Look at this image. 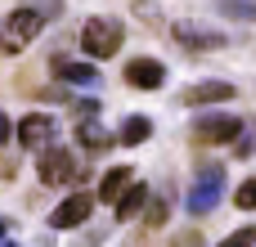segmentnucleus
Wrapping results in <instances>:
<instances>
[{
	"mask_svg": "<svg viewBox=\"0 0 256 247\" xmlns=\"http://www.w3.org/2000/svg\"><path fill=\"white\" fill-rule=\"evenodd\" d=\"M86 176H90V162H86L81 153L63 148V144L36 153V180H40L45 189H81Z\"/></svg>",
	"mask_w": 256,
	"mask_h": 247,
	"instance_id": "1",
	"label": "nucleus"
},
{
	"mask_svg": "<svg viewBox=\"0 0 256 247\" xmlns=\"http://www.w3.org/2000/svg\"><path fill=\"white\" fill-rule=\"evenodd\" d=\"M122 45H126V27H122V18H112V14H94V18L81 22V54H86L90 63H104V58L122 54Z\"/></svg>",
	"mask_w": 256,
	"mask_h": 247,
	"instance_id": "2",
	"label": "nucleus"
},
{
	"mask_svg": "<svg viewBox=\"0 0 256 247\" xmlns=\"http://www.w3.org/2000/svg\"><path fill=\"white\" fill-rule=\"evenodd\" d=\"M220 198H225V166L220 162H198L189 198H184V212L189 216H212L220 207Z\"/></svg>",
	"mask_w": 256,
	"mask_h": 247,
	"instance_id": "3",
	"label": "nucleus"
},
{
	"mask_svg": "<svg viewBox=\"0 0 256 247\" xmlns=\"http://www.w3.org/2000/svg\"><path fill=\"white\" fill-rule=\"evenodd\" d=\"M45 14H36L32 4H18V9H9V18L0 22V45H4V54H22L32 40H40V32H45Z\"/></svg>",
	"mask_w": 256,
	"mask_h": 247,
	"instance_id": "4",
	"label": "nucleus"
},
{
	"mask_svg": "<svg viewBox=\"0 0 256 247\" xmlns=\"http://www.w3.org/2000/svg\"><path fill=\"white\" fill-rule=\"evenodd\" d=\"M14 144H18L22 153H45V148H54V144H58V117H54V112H40V108L22 112V117L14 122Z\"/></svg>",
	"mask_w": 256,
	"mask_h": 247,
	"instance_id": "5",
	"label": "nucleus"
},
{
	"mask_svg": "<svg viewBox=\"0 0 256 247\" xmlns=\"http://www.w3.org/2000/svg\"><path fill=\"white\" fill-rule=\"evenodd\" d=\"M94 207H99L94 189H72V194H68V198L50 212V216H45V230H50V234H72V230L90 225Z\"/></svg>",
	"mask_w": 256,
	"mask_h": 247,
	"instance_id": "6",
	"label": "nucleus"
},
{
	"mask_svg": "<svg viewBox=\"0 0 256 247\" xmlns=\"http://www.w3.org/2000/svg\"><path fill=\"white\" fill-rule=\"evenodd\" d=\"M243 126H248L243 117L212 108V112H198V117H194V130H189V135H194L198 148H220V144H234V140L243 135Z\"/></svg>",
	"mask_w": 256,
	"mask_h": 247,
	"instance_id": "7",
	"label": "nucleus"
},
{
	"mask_svg": "<svg viewBox=\"0 0 256 247\" xmlns=\"http://www.w3.org/2000/svg\"><path fill=\"white\" fill-rule=\"evenodd\" d=\"M50 72H54V81H58V86H68V90H86V94H94V90L104 86V72H99V63H90V58L54 54Z\"/></svg>",
	"mask_w": 256,
	"mask_h": 247,
	"instance_id": "8",
	"label": "nucleus"
},
{
	"mask_svg": "<svg viewBox=\"0 0 256 247\" xmlns=\"http://www.w3.org/2000/svg\"><path fill=\"white\" fill-rule=\"evenodd\" d=\"M171 36H176V45H184L189 54H212V50H225V32H216V27H207V22H194V18L171 22Z\"/></svg>",
	"mask_w": 256,
	"mask_h": 247,
	"instance_id": "9",
	"label": "nucleus"
},
{
	"mask_svg": "<svg viewBox=\"0 0 256 247\" xmlns=\"http://www.w3.org/2000/svg\"><path fill=\"white\" fill-rule=\"evenodd\" d=\"M72 144H76V153H86V158H104V153L117 148V130H108L99 117H86V122L72 126Z\"/></svg>",
	"mask_w": 256,
	"mask_h": 247,
	"instance_id": "10",
	"label": "nucleus"
},
{
	"mask_svg": "<svg viewBox=\"0 0 256 247\" xmlns=\"http://www.w3.org/2000/svg\"><path fill=\"white\" fill-rule=\"evenodd\" d=\"M122 76H126V86H130V90H148V94H153V90H162V86H166V63H158V58L140 54V58H130V63H126V72H122Z\"/></svg>",
	"mask_w": 256,
	"mask_h": 247,
	"instance_id": "11",
	"label": "nucleus"
},
{
	"mask_svg": "<svg viewBox=\"0 0 256 247\" xmlns=\"http://www.w3.org/2000/svg\"><path fill=\"white\" fill-rule=\"evenodd\" d=\"M130 184H135V166H126V162H122V166H108V171L99 176V184H94V198H99L104 207H112Z\"/></svg>",
	"mask_w": 256,
	"mask_h": 247,
	"instance_id": "12",
	"label": "nucleus"
},
{
	"mask_svg": "<svg viewBox=\"0 0 256 247\" xmlns=\"http://www.w3.org/2000/svg\"><path fill=\"white\" fill-rule=\"evenodd\" d=\"M148 194H153V189H148L144 180H135V184H130V189H126V194L112 202V220H117V225L140 220V216H144V207H148Z\"/></svg>",
	"mask_w": 256,
	"mask_h": 247,
	"instance_id": "13",
	"label": "nucleus"
},
{
	"mask_svg": "<svg viewBox=\"0 0 256 247\" xmlns=\"http://www.w3.org/2000/svg\"><path fill=\"white\" fill-rule=\"evenodd\" d=\"M234 99V86L230 81H198L184 90V104L189 108H212V104H230Z\"/></svg>",
	"mask_w": 256,
	"mask_h": 247,
	"instance_id": "14",
	"label": "nucleus"
},
{
	"mask_svg": "<svg viewBox=\"0 0 256 247\" xmlns=\"http://www.w3.org/2000/svg\"><path fill=\"white\" fill-rule=\"evenodd\" d=\"M153 140V117H144V112H130L122 126H117V144L122 148H140V144H148Z\"/></svg>",
	"mask_w": 256,
	"mask_h": 247,
	"instance_id": "15",
	"label": "nucleus"
},
{
	"mask_svg": "<svg viewBox=\"0 0 256 247\" xmlns=\"http://www.w3.org/2000/svg\"><path fill=\"white\" fill-rule=\"evenodd\" d=\"M166 220H171V194H148V207H144V216H140V225H144V234H158V230H166Z\"/></svg>",
	"mask_w": 256,
	"mask_h": 247,
	"instance_id": "16",
	"label": "nucleus"
},
{
	"mask_svg": "<svg viewBox=\"0 0 256 247\" xmlns=\"http://www.w3.org/2000/svg\"><path fill=\"white\" fill-rule=\"evenodd\" d=\"M216 14L234 22H256V0H216Z\"/></svg>",
	"mask_w": 256,
	"mask_h": 247,
	"instance_id": "17",
	"label": "nucleus"
},
{
	"mask_svg": "<svg viewBox=\"0 0 256 247\" xmlns=\"http://www.w3.org/2000/svg\"><path fill=\"white\" fill-rule=\"evenodd\" d=\"M68 108H72V117H76V122H86V117H99V112H104L99 94H72V99H68Z\"/></svg>",
	"mask_w": 256,
	"mask_h": 247,
	"instance_id": "18",
	"label": "nucleus"
},
{
	"mask_svg": "<svg viewBox=\"0 0 256 247\" xmlns=\"http://www.w3.org/2000/svg\"><path fill=\"white\" fill-rule=\"evenodd\" d=\"M234 207H238V212H256V176H248V180L234 189Z\"/></svg>",
	"mask_w": 256,
	"mask_h": 247,
	"instance_id": "19",
	"label": "nucleus"
},
{
	"mask_svg": "<svg viewBox=\"0 0 256 247\" xmlns=\"http://www.w3.org/2000/svg\"><path fill=\"white\" fill-rule=\"evenodd\" d=\"M216 247H256V225H238L234 234H225Z\"/></svg>",
	"mask_w": 256,
	"mask_h": 247,
	"instance_id": "20",
	"label": "nucleus"
},
{
	"mask_svg": "<svg viewBox=\"0 0 256 247\" xmlns=\"http://www.w3.org/2000/svg\"><path fill=\"white\" fill-rule=\"evenodd\" d=\"M234 144H238V148H234L238 158H248V153H252V148H256V122H248V126H243V135H238Z\"/></svg>",
	"mask_w": 256,
	"mask_h": 247,
	"instance_id": "21",
	"label": "nucleus"
},
{
	"mask_svg": "<svg viewBox=\"0 0 256 247\" xmlns=\"http://www.w3.org/2000/svg\"><path fill=\"white\" fill-rule=\"evenodd\" d=\"M171 247H202V234H198V230H180V234L171 238Z\"/></svg>",
	"mask_w": 256,
	"mask_h": 247,
	"instance_id": "22",
	"label": "nucleus"
},
{
	"mask_svg": "<svg viewBox=\"0 0 256 247\" xmlns=\"http://www.w3.org/2000/svg\"><path fill=\"white\" fill-rule=\"evenodd\" d=\"M4 144H14V117L0 108V148H4Z\"/></svg>",
	"mask_w": 256,
	"mask_h": 247,
	"instance_id": "23",
	"label": "nucleus"
},
{
	"mask_svg": "<svg viewBox=\"0 0 256 247\" xmlns=\"http://www.w3.org/2000/svg\"><path fill=\"white\" fill-rule=\"evenodd\" d=\"M14 230H18V225H14V216H0V243H4V238H9Z\"/></svg>",
	"mask_w": 256,
	"mask_h": 247,
	"instance_id": "24",
	"label": "nucleus"
},
{
	"mask_svg": "<svg viewBox=\"0 0 256 247\" xmlns=\"http://www.w3.org/2000/svg\"><path fill=\"white\" fill-rule=\"evenodd\" d=\"M0 247H22V243H18V238H4V243H0Z\"/></svg>",
	"mask_w": 256,
	"mask_h": 247,
	"instance_id": "25",
	"label": "nucleus"
},
{
	"mask_svg": "<svg viewBox=\"0 0 256 247\" xmlns=\"http://www.w3.org/2000/svg\"><path fill=\"white\" fill-rule=\"evenodd\" d=\"M126 247H144V238H130V243H126Z\"/></svg>",
	"mask_w": 256,
	"mask_h": 247,
	"instance_id": "26",
	"label": "nucleus"
}]
</instances>
